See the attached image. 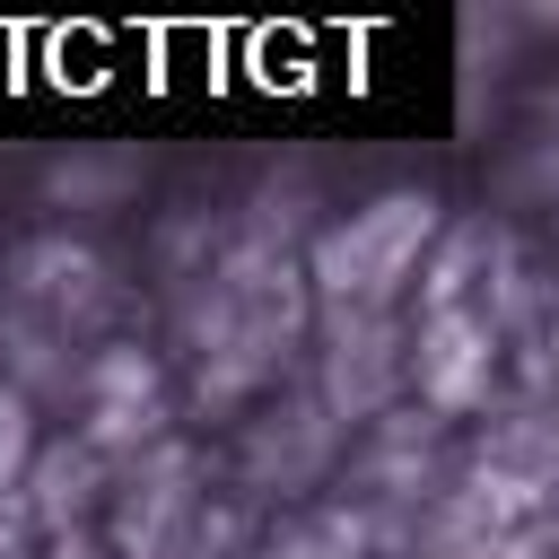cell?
<instances>
[{
  "label": "cell",
  "instance_id": "3957f363",
  "mask_svg": "<svg viewBox=\"0 0 559 559\" xmlns=\"http://www.w3.org/2000/svg\"><path fill=\"white\" fill-rule=\"evenodd\" d=\"M17 454H26V402H0V480L17 472Z\"/></svg>",
  "mask_w": 559,
  "mask_h": 559
},
{
  "label": "cell",
  "instance_id": "6da1fadb",
  "mask_svg": "<svg viewBox=\"0 0 559 559\" xmlns=\"http://www.w3.org/2000/svg\"><path fill=\"white\" fill-rule=\"evenodd\" d=\"M419 236H428V201H384V210H367L358 227H341L332 245H323V288H384L411 253H419Z\"/></svg>",
  "mask_w": 559,
  "mask_h": 559
},
{
  "label": "cell",
  "instance_id": "7a4b0ae2",
  "mask_svg": "<svg viewBox=\"0 0 559 559\" xmlns=\"http://www.w3.org/2000/svg\"><path fill=\"white\" fill-rule=\"evenodd\" d=\"M419 384H428V402H445V411L480 402V384H489V332L445 306V314L428 323V341H419Z\"/></svg>",
  "mask_w": 559,
  "mask_h": 559
}]
</instances>
